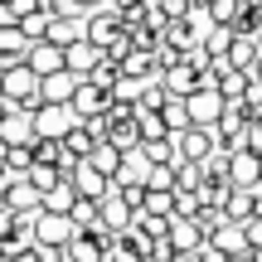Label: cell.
<instances>
[{"label":"cell","mask_w":262,"mask_h":262,"mask_svg":"<svg viewBox=\"0 0 262 262\" xmlns=\"http://www.w3.org/2000/svg\"><path fill=\"white\" fill-rule=\"evenodd\" d=\"M5 204L15 209V214H39V209H44V194H39V189L29 185L25 175H10V185H5Z\"/></svg>","instance_id":"obj_9"},{"label":"cell","mask_w":262,"mask_h":262,"mask_svg":"<svg viewBox=\"0 0 262 262\" xmlns=\"http://www.w3.org/2000/svg\"><path fill=\"white\" fill-rule=\"evenodd\" d=\"M228 185H238V189H253V185H262V160H257L248 146L228 156Z\"/></svg>","instance_id":"obj_7"},{"label":"cell","mask_w":262,"mask_h":262,"mask_svg":"<svg viewBox=\"0 0 262 262\" xmlns=\"http://www.w3.org/2000/svg\"><path fill=\"white\" fill-rule=\"evenodd\" d=\"M68 219H73L78 228H93L97 219H102V214H97V199H83V194H78V199H73V209H68Z\"/></svg>","instance_id":"obj_33"},{"label":"cell","mask_w":262,"mask_h":262,"mask_svg":"<svg viewBox=\"0 0 262 262\" xmlns=\"http://www.w3.org/2000/svg\"><path fill=\"white\" fill-rule=\"evenodd\" d=\"M83 126L93 131V141H107V131H112V126H107V117H88Z\"/></svg>","instance_id":"obj_47"},{"label":"cell","mask_w":262,"mask_h":262,"mask_svg":"<svg viewBox=\"0 0 262 262\" xmlns=\"http://www.w3.org/2000/svg\"><path fill=\"white\" fill-rule=\"evenodd\" d=\"M160 83H165V93L170 97H185V93H194L199 88V73L180 58V63H170V68H160Z\"/></svg>","instance_id":"obj_15"},{"label":"cell","mask_w":262,"mask_h":262,"mask_svg":"<svg viewBox=\"0 0 262 262\" xmlns=\"http://www.w3.org/2000/svg\"><path fill=\"white\" fill-rule=\"evenodd\" d=\"M29 156H34L39 165H58V156H63V141H44V136H34V141H29Z\"/></svg>","instance_id":"obj_32"},{"label":"cell","mask_w":262,"mask_h":262,"mask_svg":"<svg viewBox=\"0 0 262 262\" xmlns=\"http://www.w3.org/2000/svg\"><path fill=\"white\" fill-rule=\"evenodd\" d=\"M165 83H141V97H136V107H146V112H160L165 107Z\"/></svg>","instance_id":"obj_38"},{"label":"cell","mask_w":262,"mask_h":262,"mask_svg":"<svg viewBox=\"0 0 262 262\" xmlns=\"http://www.w3.org/2000/svg\"><path fill=\"white\" fill-rule=\"evenodd\" d=\"M68 262H102V243H97L93 233H88V228H78L73 238H68Z\"/></svg>","instance_id":"obj_20"},{"label":"cell","mask_w":262,"mask_h":262,"mask_svg":"<svg viewBox=\"0 0 262 262\" xmlns=\"http://www.w3.org/2000/svg\"><path fill=\"white\" fill-rule=\"evenodd\" d=\"M131 49H136V44H131V34H126V29H117V34H112V39L102 44V54L112 58V63H122V58L131 54Z\"/></svg>","instance_id":"obj_41"},{"label":"cell","mask_w":262,"mask_h":262,"mask_svg":"<svg viewBox=\"0 0 262 262\" xmlns=\"http://www.w3.org/2000/svg\"><path fill=\"white\" fill-rule=\"evenodd\" d=\"M73 233H78V224L68 214H54V209H39L34 214V248H68Z\"/></svg>","instance_id":"obj_1"},{"label":"cell","mask_w":262,"mask_h":262,"mask_svg":"<svg viewBox=\"0 0 262 262\" xmlns=\"http://www.w3.org/2000/svg\"><path fill=\"white\" fill-rule=\"evenodd\" d=\"M78 117L68 112V102H44L34 112V136H44V141H63V131L73 126Z\"/></svg>","instance_id":"obj_4"},{"label":"cell","mask_w":262,"mask_h":262,"mask_svg":"<svg viewBox=\"0 0 262 262\" xmlns=\"http://www.w3.org/2000/svg\"><path fill=\"white\" fill-rule=\"evenodd\" d=\"M44 29H49V15H44V10H34V15L19 19V34H25L29 44H34V39H44Z\"/></svg>","instance_id":"obj_42"},{"label":"cell","mask_w":262,"mask_h":262,"mask_svg":"<svg viewBox=\"0 0 262 262\" xmlns=\"http://www.w3.org/2000/svg\"><path fill=\"white\" fill-rule=\"evenodd\" d=\"M122 29V15H117V5H97V10H83V39L88 44L102 49L107 39Z\"/></svg>","instance_id":"obj_3"},{"label":"cell","mask_w":262,"mask_h":262,"mask_svg":"<svg viewBox=\"0 0 262 262\" xmlns=\"http://www.w3.org/2000/svg\"><path fill=\"white\" fill-rule=\"evenodd\" d=\"M44 39H49V44H58V49H68L73 39H83V15H73V19H58V15H49V29H44Z\"/></svg>","instance_id":"obj_19"},{"label":"cell","mask_w":262,"mask_h":262,"mask_svg":"<svg viewBox=\"0 0 262 262\" xmlns=\"http://www.w3.org/2000/svg\"><path fill=\"white\" fill-rule=\"evenodd\" d=\"M238 5H243V10H262V0H238Z\"/></svg>","instance_id":"obj_55"},{"label":"cell","mask_w":262,"mask_h":262,"mask_svg":"<svg viewBox=\"0 0 262 262\" xmlns=\"http://www.w3.org/2000/svg\"><path fill=\"white\" fill-rule=\"evenodd\" d=\"M78 5H83V10H97V5H107V0H78Z\"/></svg>","instance_id":"obj_54"},{"label":"cell","mask_w":262,"mask_h":262,"mask_svg":"<svg viewBox=\"0 0 262 262\" xmlns=\"http://www.w3.org/2000/svg\"><path fill=\"white\" fill-rule=\"evenodd\" d=\"M88 83H93V88H102V93H112V83H117V63L102 54V58H97V68L88 73Z\"/></svg>","instance_id":"obj_36"},{"label":"cell","mask_w":262,"mask_h":262,"mask_svg":"<svg viewBox=\"0 0 262 262\" xmlns=\"http://www.w3.org/2000/svg\"><path fill=\"white\" fill-rule=\"evenodd\" d=\"M224 97H219V88H194V93H185V112H189V126H214L219 117H224Z\"/></svg>","instance_id":"obj_2"},{"label":"cell","mask_w":262,"mask_h":262,"mask_svg":"<svg viewBox=\"0 0 262 262\" xmlns=\"http://www.w3.org/2000/svg\"><path fill=\"white\" fill-rule=\"evenodd\" d=\"M131 224H136L146 238H165V233H170V214H136Z\"/></svg>","instance_id":"obj_34"},{"label":"cell","mask_w":262,"mask_h":262,"mask_svg":"<svg viewBox=\"0 0 262 262\" xmlns=\"http://www.w3.org/2000/svg\"><path fill=\"white\" fill-rule=\"evenodd\" d=\"M214 150V126H185L175 131V156L180 160H204Z\"/></svg>","instance_id":"obj_6"},{"label":"cell","mask_w":262,"mask_h":262,"mask_svg":"<svg viewBox=\"0 0 262 262\" xmlns=\"http://www.w3.org/2000/svg\"><path fill=\"white\" fill-rule=\"evenodd\" d=\"M160 122H165V131L175 136V131L189 126V112H185V97H165V107H160Z\"/></svg>","instance_id":"obj_27"},{"label":"cell","mask_w":262,"mask_h":262,"mask_svg":"<svg viewBox=\"0 0 262 262\" xmlns=\"http://www.w3.org/2000/svg\"><path fill=\"white\" fill-rule=\"evenodd\" d=\"M156 10L165 19H189V10H194V5H189V0H156Z\"/></svg>","instance_id":"obj_44"},{"label":"cell","mask_w":262,"mask_h":262,"mask_svg":"<svg viewBox=\"0 0 262 262\" xmlns=\"http://www.w3.org/2000/svg\"><path fill=\"white\" fill-rule=\"evenodd\" d=\"M238 0H209V25H228L233 29V19H238Z\"/></svg>","instance_id":"obj_35"},{"label":"cell","mask_w":262,"mask_h":262,"mask_svg":"<svg viewBox=\"0 0 262 262\" xmlns=\"http://www.w3.org/2000/svg\"><path fill=\"white\" fill-rule=\"evenodd\" d=\"M107 141H112L117 150H136V146H141V131H136V117H131V122H112V131H107Z\"/></svg>","instance_id":"obj_29"},{"label":"cell","mask_w":262,"mask_h":262,"mask_svg":"<svg viewBox=\"0 0 262 262\" xmlns=\"http://www.w3.org/2000/svg\"><path fill=\"white\" fill-rule=\"evenodd\" d=\"M107 5H117V10H126V5H141V0H107Z\"/></svg>","instance_id":"obj_53"},{"label":"cell","mask_w":262,"mask_h":262,"mask_svg":"<svg viewBox=\"0 0 262 262\" xmlns=\"http://www.w3.org/2000/svg\"><path fill=\"white\" fill-rule=\"evenodd\" d=\"M10 112H15V102H10V97H5V93H0V122H5V117H10Z\"/></svg>","instance_id":"obj_51"},{"label":"cell","mask_w":262,"mask_h":262,"mask_svg":"<svg viewBox=\"0 0 262 262\" xmlns=\"http://www.w3.org/2000/svg\"><path fill=\"white\" fill-rule=\"evenodd\" d=\"M0 262H5V248H0Z\"/></svg>","instance_id":"obj_56"},{"label":"cell","mask_w":262,"mask_h":262,"mask_svg":"<svg viewBox=\"0 0 262 262\" xmlns=\"http://www.w3.org/2000/svg\"><path fill=\"white\" fill-rule=\"evenodd\" d=\"M83 160H88V165H93V170H102L107 180H112V175H117V165H122V150H117L112 141H97V146L88 150Z\"/></svg>","instance_id":"obj_22"},{"label":"cell","mask_w":262,"mask_h":262,"mask_svg":"<svg viewBox=\"0 0 262 262\" xmlns=\"http://www.w3.org/2000/svg\"><path fill=\"white\" fill-rule=\"evenodd\" d=\"M243 238H248V248H262V214H253L243 224Z\"/></svg>","instance_id":"obj_45"},{"label":"cell","mask_w":262,"mask_h":262,"mask_svg":"<svg viewBox=\"0 0 262 262\" xmlns=\"http://www.w3.org/2000/svg\"><path fill=\"white\" fill-rule=\"evenodd\" d=\"M228 44H233V29H228V25H209V29H204V39H199V49H204L209 58H224V54H228Z\"/></svg>","instance_id":"obj_24"},{"label":"cell","mask_w":262,"mask_h":262,"mask_svg":"<svg viewBox=\"0 0 262 262\" xmlns=\"http://www.w3.org/2000/svg\"><path fill=\"white\" fill-rule=\"evenodd\" d=\"M248 150L262 160V122H257V126H248Z\"/></svg>","instance_id":"obj_48"},{"label":"cell","mask_w":262,"mask_h":262,"mask_svg":"<svg viewBox=\"0 0 262 262\" xmlns=\"http://www.w3.org/2000/svg\"><path fill=\"white\" fill-rule=\"evenodd\" d=\"M170 199H175V214L180 219H194L199 214V189H170Z\"/></svg>","instance_id":"obj_40"},{"label":"cell","mask_w":262,"mask_h":262,"mask_svg":"<svg viewBox=\"0 0 262 262\" xmlns=\"http://www.w3.org/2000/svg\"><path fill=\"white\" fill-rule=\"evenodd\" d=\"M73 199H78V189H73V180L63 175V180H58V185L44 194V209H54V214H68V209H73Z\"/></svg>","instance_id":"obj_25"},{"label":"cell","mask_w":262,"mask_h":262,"mask_svg":"<svg viewBox=\"0 0 262 262\" xmlns=\"http://www.w3.org/2000/svg\"><path fill=\"white\" fill-rule=\"evenodd\" d=\"M10 5H15V15L25 19V15H34V10H44V0H10Z\"/></svg>","instance_id":"obj_49"},{"label":"cell","mask_w":262,"mask_h":262,"mask_svg":"<svg viewBox=\"0 0 262 262\" xmlns=\"http://www.w3.org/2000/svg\"><path fill=\"white\" fill-rule=\"evenodd\" d=\"M25 180H29L34 189H39V194H49V189H54L58 180H63V170H58V165H39V160H34V165L25 170Z\"/></svg>","instance_id":"obj_28"},{"label":"cell","mask_w":262,"mask_h":262,"mask_svg":"<svg viewBox=\"0 0 262 262\" xmlns=\"http://www.w3.org/2000/svg\"><path fill=\"white\" fill-rule=\"evenodd\" d=\"M5 185H10V170L0 165V199H5Z\"/></svg>","instance_id":"obj_52"},{"label":"cell","mask_w":262,"mask_h":262,"mask_svg":"<svg viewBox=\"0 0 262 262\" xmlns=\"http://www.w3.org/2000/svg\"><path fill=\"white\" fill-rule=\"evenodd\" d=\"M146 189H175V170L170 165H150L146 170Z\"/></svg>","instance_id":"obj_43"},{"label":"cell","mask_w":262,"mask_h":262,"mask_svg":"<svg viewBox=\"0 0 262 262\" xmlns=\"http://www.w3.org/2000/svg\"><path fill=\"white\" fill-rule=\"evenodd\" d=\"M170 248L175 253H194V248H204V228L194 224V219H180V214H170Z\"/></svg>","instance_id":"obj_13"},{"label":"cell","mask_w":262,"mask_h":262,"mask_svg":"<svg viewBox=\"0 0 262 262\" xmlns=\"http://www.w3.org/2000/svg\"><path fill=\"white\" fill-rule=\"evenodd\" d=\"M93 146H97V141H93V131H88L83 122H73V126L63 131V150H68V156H78V160H83Z\"/></svg>","instance_id":"obj_26"},{"label":"cell","mask_w":262,"mask_h":262,"mask_svg":"<svg viewBox=\"0 0 262 262\" xmlns=\"http://www.w3.org/2000/svg\"><path fill=\"white\" fill-rule=\"evenodd\" d=\"M97 58H102V49L88 44V39H73V44L63 49V68H68L73 78H88V73L97 68Z\"/></svg>","instance_id":"obj_11"},{"label":"cell","mask_w":262,"mask_h":262,"mask_svg":"<svg viewBox=\"0 0 262 262\" xmlns=\"http://www.w3.org/2000/svg\"><path fill=\"white\" fill-rule=\"evenodd\" d=\"M209 248H219L224 257H233V253H248V238H243V224H219L214 233L204 238Z\"/></svg>","instance_id":"obj_16"},{"label":"cell","mask_w":262,"mask_h":262,"mask_svg":"<svg viewBox=\"0 0 262 262\" xmlns=\"http://www.w3.org/2000/svg\"><path fill=\"white\" fill-rule=\"evenodd\" d=\"M25 63H29V73L49 78V73H58V68H63V49L49 44V39H34V44L25 49Z\"/></svg>","instance_id":"obj_8"},{"label":"cell","mask_w":262,"mask_h":262,"mask_svg":"<svg viewBox=\"0 0 262 262\" xmlns=\"http://www.w3.org/2000/svg\"><path fill=\"white\" fill-rule=\"evenodd\" d=\"M5 262H44V248H34V243H29V248H19V253H10Z\"/></svg>","instance_id":"obj_46"},{"label":"cell","mask_w":262,"mask_h":262,"mask_svg":"<svg viewBox=\"0 0 262 262\" xmlns=\"http://www.w3.org/2000/svg\"><path fill=\"white\" fill-rule=\"evenodd\" d=\"M117 73L136 78V83H160V63H156V54H146V49H131L122 63H117Z\"/></svg>","instance_id":"obj_12"},{"label":"cell","mask_w":262,"mask_h":262,"mask_svg":"<svg viewBox=\"0 0 262 262\" xmlns=\"http://www.w3.org/2000/svg\"><path fill=\"white\" fill-rule=\"evenodd\" d=\"M73 88H78V78L68 73V68H58V73L39 78V97H44V102H68V97H73Z\"/></svg>","instance_id":"obj_18"},{"label":"cell","mask_w":262,"mask_h":262,"mask_svg":"<svg viewBox=\"0 0 262 262\" xmlns=\"http://www.w3.org/2000/svg\"><path fill=\"white\" fill-rule=\"evenodd\" d=\"M136 214H175V199H170V189H146V199H141Z\"/></svg>","instance_id":"obj_31"},{"label":"cell","mask_w":262,"mask_h":262,"mask_svg":"<svg viewBox=\"0 0 262 262\" xmlns=\"http://www.w3.org/2000/svg\"><path fill=\"white\" fill-rule=\"evenodd\" d=\"M141 156L150 165H170L175 160V136H160V141H141Z\"/></svg>","instance_id":"obj_30"},{"label":"cell","mask_w":262,"mask_h":262,"mask_svg":"<svg viewBox=\"0 0 262 262\" xmlns=\"http://www.w3.org/2000/svg\"><path fill=\"white\" fill-rule=\"evenodd\" d=\"M228 68H243V73H248V68H253L257 63V39L253 34H233V44H228Z\"/></svg>","instance_id":"obj_21"},{"label":"cell","mask_w":262,"mask_h":262,"mask_svg":"<svg viewBox=\"0 0 262 262\" xmlns=\"http://www.w3.org/2000/svg\"><path fill=\"white\" fill-rule=\"evenodd\" d=\"M97 214H102V224L112 228V233H122L131 219H136V209H131L126 199H122V189H112L107 199H97Z\"/></svg>","instance_id":"obj_14"},{"label":"cell","mask_w":262,"mask_h":262,"mask_svg":"<svg viewBox=\"0 0 262 262\" xmlns=\"http://www.w3.org/2000/svg\"><path fill=\"white\" fill-rule=\"evenodd\" d=\"M68 112H73L78 122H88V117H102V112H107V93H102V88H93L88 78H78L73 97H68Z\"/></svg>","instance_id":"obj_5"},{"label":"cell","mask_w":262,"mask_h":262,"mask_svg":"<svg viewBox=\"0 0 262 262\" xmlns=\"http://www.w3.org/2000/svg\"><path fill=\"white\" fill-rule=\"evenodd\" d=\"M170 262H199V248L194 253H170Z\"/></svg>","instance_id":"obj_50"},{"label":"cell","mask_w":262,"mask_h":262,"mask_svg":"<svg viewBox=\"0 0 262 262\" xmlns=\"http://www.w3.org/2000/svg\"><path fill=\"white\" fill-rule=\"evenodd\" d=\"M0 141H5V146H29V141H34V117L29 112H10L5 122H0Z\"/></svg>","instance_id":"obj_17"},{"label":"cell","mask_w":262,"mask_h":262,"mask_svg":"<svg viewBox=\"0 0 262 262\" xmlns=\"http://www.w3.org/2000/svg\"><path fill=\"white\" fill-rule=\"evenodd\" d=\"M29 39L19 34V25H0V54H25Z\"/></svg>","instance_id":"obj_39"},{"label":"cell","mask_w":262,"mask_h":262,"mask_svg":"<svg viewBox=\"0 0 262 262\" xmlns=\"http://www.w3.org/2000/svg\"><path fill=\"white\" fill-rule=\"evenodd\" d=\"M68 180H73V189H78L83 199H107V194H112V180H107L102 170H93L88 160H78V170H73Z\"/></svg>","instance_id":"obj_10"},{"label":"cell","mask_w":262,"mask_h":262,"mask_svg":"<svg viewBox=\"0 0 262 262\" xmlns=\"http://www.w3.org/2000/svg\"><path fill=\"white\" fill-rule=\"evenodd\" d=\"M248 83H253V78H248L243 68H224V73H219V97H224V102H243Z\"/></svg>","instance_id":"obj_23"},{"label":"cell","mask_w":262,"mask_h":262,"mask_svg":"<svg viewBox=\"0 0 262 262\" xmlns=\"http://www.w3.org/2000/svg\"><path fill=\"white\" fill-rule=\"evenodd\" d=\"M0 165L10 170V175H25L29 165H34V156H29V146H5V160Z\"/></svg>","instance_id":"obj_37"}]
</instances>
